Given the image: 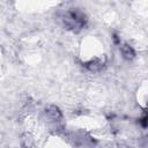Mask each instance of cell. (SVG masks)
<instances>
[{
	"label": "cell",
	"mask_w": 148,
	"mask_h": 148,
	"mask_svg": "<svg viewBox=\"0 0 148 148\" xmlns=\"http://www.w3.org/2000/svg\"><path fill=\"white\" fill-rule=\"evenodd\" d=\"M46 116H47V118L50 120H53V121H58L61 118V113H60L59 109L56 108V106H53V105L52 106H49L46 109Z\"/></svg>",
	"instance_id": "2"
},
{
	"label": "cell",
	"mask_w": 148,
	"mask_h": 148,
	"mask_svg": "<svg viewBox=\"0 0 148 148\" xmlns=\"http://www.w3.org/2000/svg\"><path fill=\"white\" fill-rule=\"evenodd\" d=\"M61 21H62V24L65 25V28L69 29V30H80L84 23H86V17L84 15L79 12V10H69V12H66L62 17H61Z\"/></svg>",
	"instance_id": "1"
},
{
	"label": "cell",
	"mask_w": 148,
	"mask_h": 148,
	"mask_svg": "<svg viewBox=\"0 0 148 148\" xmlns=\"http://www.w3.org/2000/svg\"><path fill=\"white\" fill-rule=\"evenodd\" d=\"M121 52L126 59H132L134 57V51L130 45H123L121 46Z\"/></svg>",
	"instance_id": "3"
},
{
	"label": "cell",
	"mask_w": 148,
	"mask_h": 148,
	"mask_svg": "<svg viewBox=\"0 0 148 148\" xmlns=\"http://www.w3.org/2000/svg\"><path fill=\"white\" fill-rule=\"evenodd\" d=\"M102 66H103V65H102V62H101V61H98V60L91 61V62H89V64L87 65V67H88L89 69H91V71H98Z\"/></svg>",
	"instance_id": "4"
}]
</instances>
